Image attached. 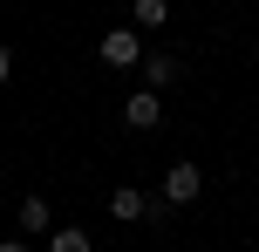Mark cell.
I'll use <instances>...</instances> for the list:
<instances>
[{
    "mask_svg": "<svg viewBox=\"0 0 259 252\" xmlns=\"http://www.w3.org/2000/svg\"><path fill=\"white\" fill-rule=\"evenodd\" d=\"M21 232H55V212H48V198H21V218H14Z\"/></svg>",
    "mask_w": 259,
    "mask_h": 252,
    "instance_id": "277c9868",
    "label": "cell"
},
{
    "mask_svg": "<svg viewBox=\"0 0 259 252\" xmlns=\"http://www.w3.org/2000/svg\"><path fill=\"white\" fill-rule=\"evenodd\" d=\"M123 123H130V130H157V123H164V103H157L150 89H137V95L123 103Z\"/></svg>",
    "mask_w": 259,
    "mask_h": 252,
    "instance_id": "7a4b0ae2",
    "label": "cell"
},
{
    "mask_svg": "<svg viewBox=\"0 0 259 252\" xmlns=\"http://www.w3.org/2000/svg\"><path fill=\"white\" fill-rule=\"evenodd\" d=\"M198 191H205V171L198 164H170L164 171V205H191Z\"/></svg>",
    "mask_w": 259,
    "mask_h": 252,
    "instance_id": "6da1fadb",
    "label": "cell"
},
{
    "mask_svg": "<svg viewBox=\"0 0 259 252\" xmlns=\"http://www.w3.org/2000/svg\"><path fill=\"white\" fill-rule=\"evenodd\" d=\"M164 21H170L164 0H137V27H164Z\"/></svg>",
    "mask_w": 259,
    "mask_h": 252,
    "instance_id": "ba28073f",
    "label": "cell"
},
{
    "mask_svg": "<svg viewBox=\"0 0 259 252\" xmlns=\"http://www.w3.org/2000/svg\"><path fill=\"white\" fill-rule=\"evenodd\" d=\"M109 212H116V218H143V212H150V198H143L137 184H123V191H109Z\"/></svg>",
    "mask_w": 259,
    "mask_h": 252,
    "instance_id": "8992f818",
    "label": "cell"
},
{
    "mask_svg": "<svg viewBox=\"0 0 259 252\" xmlns=\"http://www.w3.org/2000/svg\"><path fill=\"white\" fill-rule=\"evenodd\" d=\"M143 82H150V95L164 82H178V55H143Z\"/></svg>",
    "mask_w": 259,
    "mask_h": 252,
    "instance_id": "5b68a950",
    "label": "cell"
},
{
    "mask_svg": "<svg viewBox=\"0 0 259 252\" xmlns=\"http://www.w3.org/2000/svg\"><path fill=\"white\" fill-rule=\"evenodd\" d=\"M103 62H109V68L143 62V48H137V34H130V27H109V34H103Z\"/></svg>",
    "mask_w": 259,
    "mask_h": 252,
    "instance_id": "3957f363",
    "label": "cell"
},
{
    "mask_svg": "<svg viewBox=\"0 0 259 252\" xmlns=\"http://www.w3.org/2000/svg\"><path fill=\"white\" fill-rule=\"evenodd\" d=\"M7 75H14V55H7V48H0V82H7Z\"/></svg>",
    "mask_w": 259,
    "mask_h": 252,
    "instance_id": "9c48e42d",
    "label": "cell"
},
{
    "mask_svg": "<svg viewBox=\"0 0 259 252\" xmlns=\"http://www.w3.org/2000/svg\"><path fill=\"white\" fill-rule=\"evenodd\" d=\"M0 252H27V245H21V239H0Z\"/></svg>",
    "mask_w": 259,
    "mask_h": 252,
    "instance_id": "30bf717a",
    "label": "cell"
},
{
    "mask_svg": "<svg viewBox=\"0 0 259 252\" xmlns=\"http://www.w3.org/2000/svg\"><path fill=\"white\" fill-rule=\"evenodd\" d=\"M48 252H89V232H82V225H55L48 232Z\"/></svg>",
    "mask_w": 259,
    "mask_h": 252,
    "instance_id": "52a82bcc",
    "label": "cell"
}]
</instances>
